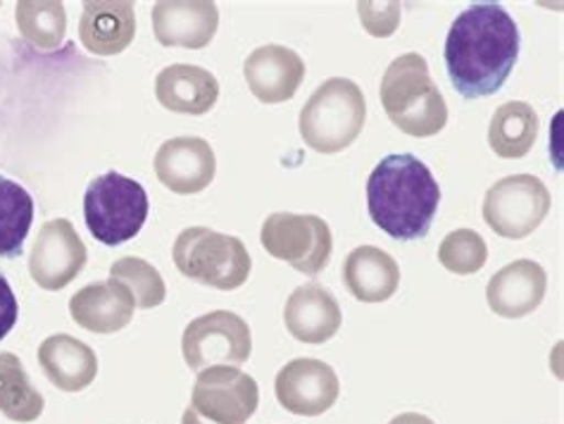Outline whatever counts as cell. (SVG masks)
<instances>
[{
  "label": "cell",
  "mask_w": 564,
  "mask_h": 424,
  "mask_svg": "<svg viewBox=\"0 0 564 424\" xmlns=\"http://www.w3.org/2000/svg\"><path fill=\"white\" fill-rule=\"evenodd\" d=\"M18 315H20L18 298H14L12 286L6 280V274H0V341H3L12 331V327L18 325Z\"/></svg>",
  "instance_id": "f546056e"
},
{
  "label": "cell",
  "mask_w": 564,
  "mask_h": 424,
  "mask_svg": "<svg viewBox=\"0 0 564 424\" xmlns=\"http://www.w3.org/2000/svg\"><path fill=\"white\" fill-rule=\"evenodd\" d=\"M243 75L252 96L267 106H276L286 104L301 89L305 63L295 51L270 43V46H260L248 55Z\"/></svg>",
  "instance_id": "9a60e30c"
},
{
  "label": "cell",
  "mask_w": 564,
  "mask_h": 424,
  "mask_svg": "<svg viewBox=\"0 0 564 424\" xmlns=\"http://www.w3.org/2000/svg\"><path fill=\"white\" fill-rule=\"evenodd\" d=\"M88 251L69 219H51L41 227L29 253V274L43 291H61L77 280Z\"/></svg>",
  "instance_id": "8fae6325"
},
{
  "label": "cell",
  "mask_w": 564,
  "mask_h": 424,
  "mask_svg": "<svg viewBox=\"0 0 564 424\" xmlns=\"http://www.w3.org/2000/svg\"><path fill=\"white\" fill-rule=\"evenodd\" d=\"M174 265L188 280L219 291L248 282L252 260L241 239L207 227H188L174 241Z\"/></svg>",
  "instance_id": "5b68a950"
},
{
  "label": "cell",
  "mask_w": 564,
  "mask_h": 424,
  "mask_svg": "<svg viewBox=\"0 0 564 424\" xmlns=\"http://www.w3.org/2000/svg\"><path fill=\"white\" fill-rule=\"evenodd\" d=\"M219 10L213 0H160L153 6V32L162 46L200 51L217 34Z\"/></svg>",
  "instance_id": "5bb4252c"
},
{
  "label": "cell",
  "mask_w": 564,
  "mask_h": 424,
  "mask_svg": "<svg viewBox=\"0 0 564 424\" xmlns=\"http://www.w3.org/2000/svg\"><path fill=\"white\" fill-rule=\"evenodd\" d=\"M43 396L29 379L22 360L14 354H0V413L12 422H34L43 413Z\"/></svg>",
  "instance_id": "cb8c5ba5"
},
{
  "label": "cell",
  "mask_w": 564,
  "mask_h": 424,
  "mask_svg": "<svg viewBox=\"0 0 564 424\" xmlns=\"http://www.w3.org/2000/svg\"><path fill=\"white\" fill-rule=\"evenodd\" d=\"M367 100L358 84L346 77L326 79L301 110V137L310 149L334 155L360 137Z\"/></svg>",
  "instance_id": "277c9868"
},
{
  "label": "cell",
  "mask_w": 564,
  "mask_h": 424,
  "mask_svg": "<svg viewBox=\"0 0 564 424\" xmlns=\"http://www.w3.org/2000/svg\"><path fill=\"white\" fill-rule=\"evenodd\" d=\"M276 401L293 415L319 417L338 401L340 384L332 365L315 358L291 360L274 382Z\"/></svg>",
  "instance_id": "7c38bea8"
},
{
  "label": "cell",
  "mask_w": 564,
  "mask_h": 424,
  "mask_svg": "<svg viewBox=\"0 0 564 424\" xmlns=\"http://www.w3.org/2000/svg\"><path fill=\"white\" fill-rule=\"evenodd\" d=\"M379 96L389 120L408 137H436L448 124V106L420 53L395 57L381 79Z\"/></svg>",
  "instance_id": "3957f363"
},
{
  "label": "cell",
  "mask_w": 564,
  "mask_h": 424,
  "mask_svg": "<svg viewBox=\"0 0 564 424\" xmlns=\"http://www.w3.org/2000/svg\"><path fill=\"white\" fill-rule=\"evenodd\" d=\"M155 96L162 108L180 115L210 112L219 98V81L196 65H170L155 79Z\"/></svg>",
  "instance_id": "44dd1931"
},
{
  "label": "cell",
  "mask_w": 564,
  "mask_h": 424,
  "mask_svg": "<svg viewBox=\"0 0 564 424\" xmlns=\"http://www.w3.org/2000/svg\"><path fill=\"white\" fill-rule=\"evenodd\" d=\"M137 301L117 280L86 284L69 301V315L77 325L94 334L122 331L133 319Z\"/></svg>",
  "instance_id": "e0dca14e"
},
{
  "label": "cell",
  "mask_w": 564,
  "mask_h": 424,
  "mask_svg": "<svg viewBox=\"0 0 564 424\" xmlns=\"http://www.w3.org/2000/svg\"><path fill=\"white\" fill-rule=\"evenodd\" d=\"M260 391L250 374L231 365L198 372L182 424H246L258 411Z\"/></svg>",
  "instance_id": "52a82bcc"
},
{
  "label": "cell",
  "mask_w": 564,
  "mask_h": 424,
  "mask_svg": "<svg viewBox=\"0 0 564 424\" xmlns=\"http://www.w3.org/2000/svg\"><path fill=\"white\" fill-rule=\"evenodd\" d=\"M182 354L193 372L215 365H243L252 354V334L248 322L229 311H213L196 317L184 329Z\"/></svg>",
  "instance_id": "30bf717a"
},
{
  "label": "cell",
  "mask_w": 564,
  "mask_h": 424,
  "mask_svg": "<svg viewBox=\"0 0 564 424\" xmlns=\"http://www.w3.org/2000/svg\"><path fill=\"white\" fill-rule=\"evenodd\" d=\"M547 274L533 260H514L491 276L486 286V301L500 317L519 319L539 308L545 298Z\"/></svg>",
  "instance_id": "2e32d148"
},
{
  "label": "cell",
  "mask_w": 564,
  "mask_h": 424,
  "mask_svg": "<svg viewBox=\"0 0 564 424\" xmlns=\"http://www.w3.org/2000/svg\"><path fill=\"white\" fill-rule=\"evenodd\" d=\"M39 365L48 382L67 393L91 387L98 374V358L94 348L69 334L48 336L39 348Z\"/></svg>",
  "instance_id": "ffe728a7"
},
{
  "label": "cell",
  "mask_w": 564,
  "mask_h": 424,
  "mask_svg": "<svg viewBox=\"0 0 564 424\" xmlns=\"http://www.w3.org/2000/svg\"><path fill=\"white\" fill-rule=\"evenodd\" d=\"M360 20L372 36H391L400 22L398 3H358Z\"/></svg>",
  "instance_id": "f1b7e54d"
},
{
  "label": "cell",
  "mask_w": 564,
  "mask_h": 424,
  "mask_svg": "<svg viewBox=\"0 0 564 424\" xmlns=\"http://www.w3.org/2000/svg\"><path fill=\"white\" fill-rule=\"evenodd\" d=\"M284 322L293 339L319 346L338 334L344 315L338 301L322 284H305L289 296Z\"/></svg>",
  "instance_id": "ac0fdd59"
},
{
  "label": "cell",
  "mask_w": 564,
  "mask_h": 424,
  "mask_svg": "<svg viewBox=\"0 0 564 424\" xmlns=\"http://www.w3.org/2000/svg\"><path fill=\"white\" fill-rule=\"evenodd\" d=\"M445 72L463 98L498 94L519 61V26L498 3H474L445 36Z\"/></svg>",
  "instance_id": "6da1fadb"
},
{
  "label": "cell",
  "mask_w": 564,
  "mask_h": 424,
  "mask_svg": "<svg viewBox=\"0 0 564 424\" xmlns=\"http://www.w3.org/2000/svg\"><path fill=\"white\" fill-rule=\"evenodd\" d=\"M438 260L453 274H477L488 260V246L479 231L457 229L438 246Z\"/></svg>",
  "instance_id": "83f0119b"
},
{
  "label": "cell",
  "mask_w": 564,
  "mask_h": 424,
  "mask_svg": "<svg viewBox=\"0 0 564 424\" xmlns=\"http://www.w3.org/2000/svg\"><path fill=\"white\" fill-rule=\"evenodd\" d=\"M441 186L420 157L386 155L367 180V210L372 222L398 241L422 239L432 229Z\"/></svg>",
  "instance_id": "7a4b0ae2"
},
{
  "label": "cell",
  "mask_w": 564,
  "mask_h": 424,
  "mask_svg": "<svg viewBox=\"0 0 564 424\" xmlns=\"http://www.w3.org/2000/svg\"><path fill=\"white\" fill-rule=\"evenodd\" d=\"M18 29L26 43L39 51H55L67 34V12L57 0H22L14 8Z\"/></svg>",
  "instance_id": "484cf974"
},
{
  "label": "cell",
  "mask_w": 564,
  "mask_h": 424,
  "mask_svg": "<svg viewBox=\"0 0 564 424\" xmlns=\"http://www.w3.org/2000/svg\"><path fill=\"white\" fill-rule=\"evenodd\" d=\"M34 222V200L24 186L0 174V258H18Z\"/></svg>",
  "instance_id": "d4e9b609"
},
{
  "label": "cell",
  "mask_w": 564,
  "mask_h": 424,
  "mask_svg": "<svg viewBox=\"0 0 564 424\" xmlns=\"http://www.w3.org/2000/svg\"><path fill=\"white\" fill-rule=\"evenodd\" d=\"M389 424H434V420H429L426 415H420V413H403L393 417Z\"/></svg>",
  "instance_id": "4dcf8cb0"
},
{
  "label": "cell",
  "mask_w": 564,
  "mask_h": 424,
  "mask_svg": "<svg viewBox=\"0 0 564 424\" xmlns=\"http://www.w3.org/2000/svg\"><path fill=\"white\" fill-rule=\"evenodd\" d=\"M344 282L350 294L362 303L389 301L400 284L398 262L377 246H360L348 253Z\"/></svg>",
  "instance_id": "7402d4cb"
},
{
  "label": "cell",
  "mask_w": 564,
  "mask_h": 424,
  "mask_svg": "<svg viewBox=\"0 0 564 424\" xmlns=\"http://www.w3.org/2000/svg\"><path fill=\"white\" fill-rule=\"evenodd\" d=\"M260 241L264 251L301 272L315 276L332 260V229L317 215L274 213L264 219Z\"/></svg>",
  "instance_id": "ba28073f"
},
{
  "label": "cell",
  "mask_w": 564,
  "mask_h": 424,
  "mask_svg": "<svg viewBox=\"0 0 564 424\" xmlns=\"http://www.w3.org/2000/svg\"><path fill=\"white\" fill-rule=\"evenodd\" d=\"M539 137V115L529 104L512 100L496 110L488 127V145L498 157L519 160L529 155Z\"/></svg>",
  "instance_id": "603a6c76"
},
{
  "label": "cell",
  "mask_w": 564,
  "mask_h": 424,
  "mask_svg": "<svg viewBox=\"0 0 564 424\" xmlns=\"http://www.w3.org/2000/svg\"><path fill=\"white\" fill-rule=\"evenodd\" d=\"M148 217L145 188L120 172H106L88 184L84 194V219L94 239L106 246H122L143 229Z\"/></svg>",
  "instance_id": "8992f818"
},
{
  "label": "cell",
  "mask_w": 564,
  "mask_h": 424,
  "mask_svg": "<svg viewBox=\"0 0 564 424\" xmlns=\"http://www.w3.org/2000/svg\"><path fill=\"white\" fill-rule=\"evenodd\" d=\"M551 192L533 174H512L496 182L484 198V219L502 239H527L551 213Z\"/></svg>",
  "instance_id": "9c48e42d"
},
{
  "label": "cell",
  "mask_w": 564,
  "mask_h": 424,
  "mask_svg": "<svg viewBox=\"0 0 564 424\" xmlns=\"http://www.w3.org/2000/svg\"><path fill=\"white\" fill-rule=\"evenodd\" d=\"M217 157L213 145L198 137H176L160 145L155 155V174L172 194L193 196L213 184Z\"/></svg>",
  "instance_id": "4fadbf2b"
},
{
  "label": "cell",
  "mask_w": 564,
  "mask_h": 424,
  "mask_svg": "<svg viewBox=\"0 0 564 424\" xmlns=\"http://www.w3.org/2000/svg\"><path fill=\"white\" fill-rule=\"evenodd\" d=\"M137 34V12L129 0H88L79 22V39L94 55H117L129 48Z\"/></svg>",
  "instance_id": "d6986e66"
},
{
  "label": "cell",
  "mask_w": 564,
  "mask_h": 424,
  "mask_svg": "<svg viewBox=\"0 0 564 424\" xmlns=\"http://www.w3.org/2000/svg\"><path fill=\"white\" fill-rule=\"evenodd\" d=\"M110 280H117L129 289V294L137 301V308H155L167 298V286L162 274L141 258H120L110 268Z\"/></svg>",
  "instance_id": "4316f807"
}]
</instances>
